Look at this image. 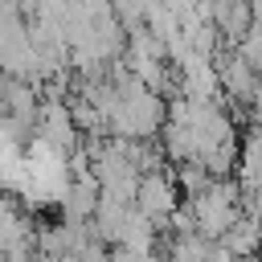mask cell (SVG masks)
I'll use <instances>...</instances> for the list:
<instances>
[{
	"mask_svg": "<svg viewBox=\"0 0 262 262\" xmlns=\"http://www.w3.org/2000/svg\"><path fill=\"white\" fill-rule=\"evenodd\" d=\"M233 49H237V53H242V57H246V61H250L258 74H262V25H258V20L250 25V33H246V37H242Z\"/></svg>",
	"mask_w": 262,
	"mask_h": 262,
	"instance_id": "obj_4",
	"label": "cell"
},
{
	"mask_svg": "<svg viewBox=\"0 0 262 262\" xmlns=\"http://www.w3.org/2000/svg\"><path fill=\"white\" fill-rule=\"evenodd\" d=\"M192 221H196V233L209 237V242H221L229 233V225L242 217V188L229 184V180H213L205 192L188 196L184 201Z\"/></svg>",
	"mask_w": 262,
	"mask_h": 262,
	"instance_id": "obj_1",
	"label": "cell"
},
{
	"mask_svg": "<svg viewBox=\"0 0 262 262\" xmlns=\"http://www.w3.org/2000/svg\"><path fill=\"white\" fill-rule=\"evenodd\" d=\"M184 192H180V184H176V176H168V172H143V180H139V192H135V209L143 213V217H151L156 225H168V217L184 205L180 201Z\"/></svg>",
	"mask_w": 262,
	"mask_h": 262,
	"instance_id": "obj_2",
	"label": "cell"
},
{
	"mask_svg": "<svg viewBox=\"0 0 262 262\" xmlns=\"http://www.w3.org/2000/svg\"><path fill=\"white\" fill-rule=\"evenodd\" d=\"M217 78H221V90H225L233 102H254V94L262 90V74H258L237 49H229V53L217 61Z\"/></svg>",
	"mask_w": 262,
	"mask_h": 262,
	"instance_id": "obj_3",
	"label": "cell"
}]
</instances>
